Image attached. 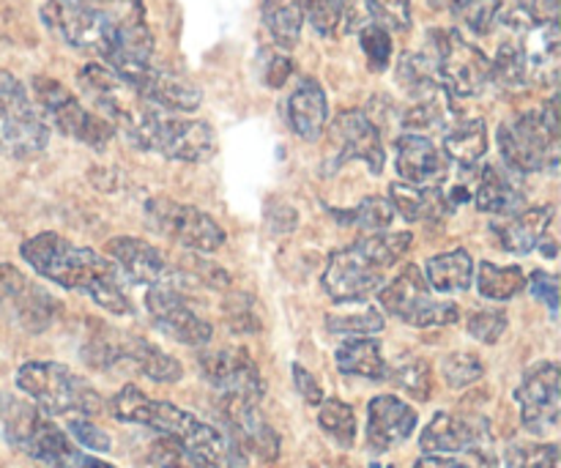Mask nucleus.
Instances as JSON below:
<instances>
[{"mask_svg":"<svg viewBox=\"0 0 561 468\" xmlns=\"http://www.w3.org/2000/svg\"><path fill=\"white\" fill-rule=\"evenodd\" d=\"M44 25L80 53L99 55L118 77L153 64V33L142 0H47Z\"/></svg>","mask_w":561,"mask_h":468,"instance_id":"nucleus-1","label":"nucleus"},{"mask_svg":"<svg viewBox=\"0 0 561 468\" xmlns=\"http://www.w3.org/2000/svg\"><path fill=\"white\" fill-rule=\"evenodd\" d=\"M20 252L25 263H31L33 272L42 274L49 283L66 290H80L115 316L135 312L129 294L124 290V277L115 263H110L99 252L71 244L58 233L33 236L22 244Z\"/></svg>","mask_w":561,"mask_h":468,"instance_id":"nucleus-2","label":"nucleus"},{"mask_svg":"<svg viewBox=\"0 0 561 468\" xmlns=\"http://www.w3.org/2000/svg\"><path fill=\"white\" fill-rule=\"evenodd\" d=\"M110 414L126 425L151 427L159 436L175 438L211 468H244V449L233 442L230 433L197 420L195 414L179 409V406L148 398L131 384L121 389L118 395H113Z\"/></svg>","mask_w":561,"mask_h":468,"instance_id":"nucleus-3","label":"nucleus"},{"mask_svg":"<svg viewBox=\"0 0 561 468\" xmlns=\"http://www.w3.org/2000/svg\"><path fill=\"white\" fill-rule=\"evenodd\" d=\"M411 241H414L411 233H387V230L362 236L359 241L329 258L321 279L323 290L343 305L365 301L367 296L381 290L389 269L409 255Z\"/></svg>","mask_w":561,"mask_h":468,"instance_id":"nucleus-4","label":"nucleus"},{"mask_svg":"<svg viewBox=\"0 0 561 468\" xmlns=\"http://www.w3.org/2000/svg\"><path fill=\"white\" fill-rule=\"evenodd\" d=\"M16 387L47 416H96L104 400L80 373L58 362H27L16 370Z\"/></svg>","mask_w":561,"mask_h":468,"instance_id":"nucleus-5","label":"nucleus"},{"mask_svg":"<svg viewBox=\"0 0 561 468\" xmlns=\"http://www.w3.org/2000/svg\"><path fill=\"white\" fill-rule=\"evenodd\" d=\"M0 436L27 458L49 468H80L82 455L71 438L27 400L0 395Z\"/></svg>","mask_w":561,"mask_h":468,"instance_id":"nucleus-6","label":"nucleus"},{"mask_svg":"<svg viewBox=\"0 0 561 468\" xmlns=\"http://www.w3.org/2000/svg\"><path fill=\"white\" fill-rule=\"evenodd\" d=\"M502 157L515 173H542L559 168L561 126L557 99L542 107L520 113L499 129Z\"/></svg>","mask_w":561,"mask_h":468,"instance_id":"nucleus-7","label":"nucleus"},{"mask_svg":"<svg viewBox=\"0 0 561 468\" xmlns=\"http://www.w3.org/2000/svg\"><path fill=\"white\" fill-rule=\"evenodd\" d=\"M131 142L142 151H153L159 157L175 159V162H206L217 151V137L206 121L184 118V115L157 107V104L148 110L146 121L135 132Z\"/></svg>","mask_w":561,"mask_h":468,"instance_id":"nucleus-8","label":"nucleus"},{"mask_svg":"<svg viewBox=\"0 0 561 468\" xmlns=\"http://www.w3.org/2000/svg\"><path fill=\"white\" fill-rule=\"evenodd\" d=\"M49 142V124L25 85L0 69V153L9 159H31Z\"/></svg>","mask_w":561,"mask_h":468,"instance_id":"nucleus-9","label":"nucleus"},{"mask_svg":"<svg viewBox=\"0 0 561 468\" xmlns=\"http://www.w3.org/2000/svg\"><path fill=\"white\" fill-rule=\"evenodd\" d=\"M85 359L93 367H104V370L140 373L157 384H175L184 376V367L175 356L164 354L159 345L148 343V340L129 338V334L121 338L115 332H99L88 343Z\"/></svg>","mask_w":561,"mask_h":468,"instance_id":"nucleus-10","label":"nucleus"},{"mask_svg":"<svg viewBox=\"0 0 561 468\" xmlns=\"http://www.w3.org/2000/svg\"><path fill=\"white\" fill-rule=\"evenodd\" d=\"M378 301L389 316L416 329L449 327L460 318V307L449 299H438L416 266H405L392 283L383 285Z\"/></svg>","mask_w":561,"mask_h":468,"instance_id":"nucleus-11","label":"nucleus"},{"mask_svg":"<svg viewBox=\"0 0 561 468\" xmlns=\"http://www.w3.org/2000/svg\"><path fill=\"white\" fill-rule=\"evenodd\" d=\"M80 91L85 93L88 102L96 107V115H102L113 129H121L126 137H135L140 124L146 121L151 102L140 96L126 80H121L110 66L88 64L77 75Z\"/></svg>","mask_w":561,"mask_h":468,"instance_id":"nucleus-12","label":"nucleus"},{"mask_svg":"<svg viewBox=\"0 0 561 468\" xmlns=\"http://www.w3.org/2000/svg\"><path fill=\"white\" fill-rule=\"evenodd\" d=\"M427 38H431L438 82L449 96H477L491 82L488 55L466 42L458 31H433Z\"/></svg>","mask_w":561,"mask_h":468,"instance_id":"nucleus-13","label":"nucleus"},{"mask_svg":"<svg viewBox=\"0 0 561 468\" xmlns=\"http://www.w3.org/2000/svg\"><path fill=\"white\" fill-rule=\"evenodd\" d=\"M33 91H36V104L42 107L38 113L44 115V121L58 126L66 137H71L77 142H85L91 148H104L113 140V126L102 115L88 110L66 85L49 80V77H36L33 80Z\"/></svg>","mask_w":561,"mask_h":468,"instance_id":"nucleus-14","label":"nucleus"},{"mask_svg":"<svg viewBox=\"0 0 561 468\" xmlns=\"http://www.w3.org/2000/svg\"><path fill=\"white\" fill-rule=\"evenodd\" d=\"M148 228L192 252H217L225 244V230L211 214L170 197H151L146 203Z\"/></svg>","mask_w":561,"mask_h":468,"instance_id":"nucleus-15","label":"nucleus"},{"mask_svg":"<svg viewBox=\"0 0 561 468\" xmlns=\"http://www.w3.org/2000/svg\"><path fill=\"white\" fill-rule=\"evenodd\" d=\"M515 403L520 406V422L529 433L546 436L557 431L561 416V373L557 362L529 367L515 389Z\"/></svg>","mask_w":561,"mask_h":468,"instance_id":"nucleus-16","label":"nucleus"},{"mask_svg":"<svg viewBox=\"0 0 561 468\" xmlns=\"http://www.w3.org/2000/svg\"><path fill=\"white\" fill-rule=\"evenodd\" d=\"M146 310L153 327L181 345H206L214 329L206 318L197 316L175 285H153L146 290Z\"/></svg>","mask_w":561,"mask_h":468,"instance_id":"nucleus-17","label":"nucleus"},{"mask_svg":"<svg viewBox=\"0 0 561 468\" xmlns=\"http://www.w3.org/2000/svg\"><path fill=\"white\" fill-rule=\"evenodd\" d=\"M203 378L217 389L222 398H241L261 403L263 378L255 359L244 349L206 351L201 356Z\"/></svg>","mask_w":561,"mask_h":468,"instance_id":"nucleus-18","label":"nucleus"},{"mask_svg":"<svg viewBox=\"0 0 561 468\" xmlns=\"http://www.w3.org/2000/svg\"><path fill=\"white\" fill-rule=\"evenodd\" d=\"M329 140H332L340 162L359 159L370 168L373 175H381L387 151H383L381 132L373 124L370 115L362 110H343L329 126Z\"/></svg>","mask_w":561,"mask_h":468,"instance_id":"nucleus-19","label":"nucleus"},{"mask_svg":"<svg viewBox=\"0 0 561 468\" xmlns=\"http://www.w3.org/2000/svg\"><path fill=\"white\" fill-rule=\"evenodd\" d=\"M121 80L129 82L146 102L157 104V107L168 110V113H192L203 102V93L195 82L175 75V71L162 69L157 64H148L146 69L135 71L129 77H121Z\"/></svg>","mask_w":561,"mask_h":468,"instance_id":"nucleus-20","label":"nucleus"},{"mask_svg":"<svg viewBox=\"0 0 561 468\" xmlns=\"http://www.w3.org/2000/svg\"><path fill=\"white\" fill-rule=\"evenodd\" d=\"M416 425H420V416L405 400L394 398V395H378L367 406V447L376 455L389 453L409 442Z\"/></svg>","mask_w":561,"mask_h":468,"instance_id":"nucleus-21","label":"nucleus"},{"mask_svg":"<svg viewBox=\"0 0 561 468\" xmlns=\"http://www.w3.org/2000/svg\"><path fill=\"white\" fill-rule=\"evenodd\" d=\"M0 305L9 307L27 332H44L53 323L58 307L47 290L36 288L25 274L5 263H0Z\"/></svg>","mask_w":561,"mask_h":468,"instance_id":"nucleus-22","label":"nucleus"},{"mask_svg":"<svg viewBox=\"0 0 561 468\" xmlns=\"http://www.w3.org/2000/svg\"><path fill=\"white\" fill-rule=\"evenodd\" d=\"M488 442V425L482 420H466V416L438 411L431 425L422 431L420 447L425 455H482V444Z\"/></svg>","mask_w":561,"mask_h":468,"instance_id":"nucleus-23","label":"nucleus"},{"mask_svg":"<svg viewBox=\"0 0 561 468\" xmlns=\"http://www.w3.org/2000/svg\"><path fill=\"white\" fill-rule=\"evenodd\" d=\"M107 252L113 255L121 277L135 285L153 288V285H168L173 277V266L164 252L135 236H115L107 241Z\"/></svg>","mask_w":561,"mask_h":468,"instance_id":"nucleus-24","label":"nucleus"},{"mask_svg":"<svg viewBox=\"0 0 561 468\" xmlns=\"http://www.w3.org/2000/svg\"><path fill=\"white\" fill-rule=\"evenodd\" d=\"M222 416L230 427V436L241 449L261 455L263 460H274L279 455V436L257 403L241 398H222Z\"/></svg>","mask_w":561,"mask_h":468,"instance_id":"nucleus-25","label":"nucleus"},{"mask_svg":"<svg viewBox=\"0 0 561 468\" xmlns=\"http://www.w3.org/2000/svg\"><path fill=\"white\" fill-rule=\"evenodd\" d=\"M398 173L411 186H442L449 175V162L436 142L425 135L405 132L398 140Z\"/></svg>","mask_w":561,"mask_h":468,"instance_id":"nucleus-26","label":"nucleus"},{"mask_svg":"<svg viewBox=\"0 0 561 468\" xmlns=\"http://www.w3.org/2000/svg\"><path fill=\"white\" fill-rule=\"evenodd\" d=\"M553 208L540 206V208H524L520 214L502 219V222H493L491 230L496 233L502 250L513 252V255H529L537 247L546 244L548 228H551Z\"/></svg>","mask_w":561,"mask_h":468,"instance_id":"nucleus-27","label":"nucleus"},{"mask_svg":"<svg viewBox=\"0 0 561 468\" xmlns=\"http://www.w3.org/2000/svg\"><path fill=\"white\" fill-rule=\"evenodd\" d=\"M288 121L290 129L301 140L312 142L323 135L329 121V102L321 82L312 80V77H301L299 85L294 88V93L288 99Z\"/></svg>","mask_w":561,"mask_h":468,"instance_id":"nucleus-28","label":"nucleus"},{"mask_svg":"<svg viewBox=\"0 0 561 468\" xmlns=\"http://www.w3.org/2000/svg\"><path fill=\"white\" fill-rule=\"evenodd\" d=\"M471 203L480 212L496 214V217H513V214H520L526 208V197L518 190V184L504 170L493 168V164H485L477 173L474 201Z\"/></svg>","mask_w":561,"mask_h":468,"instance_id":"nucleus-29","label":"nucleus"},{"mask_svg":"<svg viewBox=\"0 0 561 468\" xmlns=\"http://www.w3.org/2000/svg\"><path fill=\"white\" fill-rule=\"evenodd\" d=\"M387 201L392 212H398L405 222H431V219H442L449 214V206L438 186L392 184Z\"/></svg>","mask_w":561,"mask_h":468,"instance_id":"nucleus-30","label":"nucleus"},{"mask_svg":"<svg viewBox=\"0 0 561 468\" xmlns=\"http://www.w3.org/2000/svg\"><path fill=\"white\" fill-rule=\"evenodd\" d=\"M488 153V126L482 118L453 121L444 132V157L458 168H477Z\"/></svg>","mask_w":561,"mask_h":468,"instance_id":"nucleus-31","label":"nucleus"},{"mask_svg":"<svg viewBox=\"0 0 561 468\" xmlns=\"http://www.w3.org/2000/svg\"><path fill=\"white\" fill-rule=\"evenodd\" d=\"M334 362H337L340 373L354 378H367V381H387L389 370H392L387 359H383L381 343L373 338L345 340L337 349V354H334Z\"/></svg>","mask_w":561,"mask_h":468,"instance_id":"nucleus-32","label":"nucleus"},{"mask_svg":"<svg viewBox=\"0 0 561 468\" xmlns=\"http://www.w3.org/2000/svg\"><path fill=\"white\" fill-rule=\"evenodd\" d=\"M474 279V261L466 250L444 252L425 263V283L436 294H463Z\"/></svg>","mask_w":561,"mask_h":468,"instance_id":"nucleus-33","label":"nucleus"},{"mask_svg":"<svg viewBox=\"0 0 561 468\" xmlns=\"http://www.w3.org/2000/svg\"><path fill=\"white\" fill-rule=\"evenodd\" d=\"M263 22L279 47L290 49L305 25V0H263Z\"/></svg>","mask_w":561,"mask_h":468,"instance_id":"nucleus-34","label":"nucleus"},{"mask_svg":"<svg viewBox=\"0 0 561 468\" xmlns=\"http://www.w3.org/2000/svg\"><path fill=\"white\" fill-rule=\"evenodd\" d=\"M526 288V274L520 266H496L482 261L477 269V290L488 301H510Z\"/></svg>","mask_w":561,"mask_h":468,"instance_id":"nucleus-35","label":"nucleus"},{"mask_svg":"<svg viewBox=\"0 0 561 468\" xmlns=\"http://www.w3.org/2000/svg\"><path fill=\"white\" fill-rule=\"evenodd\" d=\"M334 217H337L340 225H345V228H356V230H365L367 236L370 233H383V230L392 225V206H389L387 197H365V201L359 203V206L354 208H345V212H332Z\"/></svg>","mask_w":561,"mask_h":468,"instance_id":"nucleus-36","label":"nucleus"},{"mask_svg":"<svg viewBox=\"0 0 561 468\" xmlns=\"http://www.w3.org/2000/svg\"><path fill=\"white\" fill-rule=\"evenodd\" d=\"M318 425L337 447L351 449L356 444V414L337 398H323L318 406Z\"/></svg>","mask_w":561,"mask_h":468,"instance_id":"nucleus-37","label":"nucleus"},{"mask_svg":"<svg viewBox=\"0 0 561 468\" xmlns=\"http://www.w3.org/2000/svg\"><path fill=\"white\" fill-rule=\"evenodd\" d=\"M327 329L337 338H373L383 329V312L376 307H362L354 312H332L327 316Z\"/></svg>","mask_w":561,"mask_h":468,"instance_id":"nucleus-38","label":"nucleus"},{"mask_svg":"<svg viewBox=\"0 0 561 468\" xmlns=\"http://www.w3.org/2000/svg\"><path fill=\"white\" fill-rule=\"evenodd\" d=\"M389 378H392L403 392H409L411 398L416 400H427L433 392L431 365L422 359H403L394 370H389Z\"/></svg>","mask_w":561,"mask_h":468,"instance_id":"nucleus-39","label":"nucleus"},{"mask_svg":"<svg viewBox=\"0 0 561 468\" xmlns=\"http://www.w3.org/2000/svg\"><path fill=\"white\" fill-rule=\"evenodd\" d=\"M485 373L480 356L469 354V351H458V354H449L442 359V376L447 381L449 389H466L471 384H477Z\"/></svg>","mask_w":561,"mask_h":468,"instance_id":"nucleus-40","label":"nucleus"},{"mask_svg":"<svg viewBox=\"0 0 561 468\" xmlns=\"http://www.w3.org/2000/svg\"><path fill=\"white\" fill-rule=\"evenodd\" d=\"M453 14H458V20L471 33L488 36L491 31H496L499 14H502V0H463Z\"/></svg>","mask_w":561,"mask_h":468,"instance_id":"nucleus-41","label":"nucleus"},{"mask_svg":"<svg viewBox=\"0 0 561 468\" xmlns=\"http://www.w3.org/2000/svg\"><path fill=\"white\" fill-rule=\"evenodd\" d=\"M504 468H559L557 444H510Z\"/></svg>","mask_w":561,"mask_h":468,"instance_id":"nucleus-42","label":"nucleus"},{"mask_svg":"<svg viewBox=\"0 0 561 468\" xmlns=\"http://www.w3.org/2000/svg\"><path fill=\"white\" fill-rule=\"evenodd\" d=\"M359 42L370 69L387 71L389 60H392V36H389V31H383V27L376 25V22H367V25L359 31Z\"/></svg>","mask_w":561,"mask_h":468,"instance_id":"nucleus-43","label":"nucleus"},{"mask_svg":"<svg viewBox=\"0 0 561 468\" xmlns=\"http://www.w3.org/2000/svg\"><path fill=\"white\" fill-rule=\"evenodd\" d=\"M151 460L157 468H211L208 464H203L195 453H190L184 444L168 436H159L151 444Z\"/></svg>","mask_w":561,"mask_h":468,"instance_id":"nucleus-44","label":"nucleus"},{"mask_svg":"<svg viewBox=\"0 0 561 468\" xmlns=\"http://www.w3.org/2000/svg\"><path fill=\"white\" fill-rule=\"evenodd\" d=\"M370 22L383 31H411V0H370Z\"/></svg>","mask_w":561,"mask_h":468,"instance_id":"nucleus-45","label":"nucleus"},{"mask_svg":"<svg viewBox=\"0 0 561 468\" xmlns=\"http://www.w3.org/2000/svg\"><path fill=\"white\" fill-rule=\"evenodd\" d=\"M340 16H343L340 0H305V20H310V25L321 36L340 33Z\"/></svg>","mask_w":561,"mask_h":468,"instance_id":"nucleus-46","label":"nucleus"},{"mask_svg":"<svg viewBox=\"0 0 561 468\" xmlns=\"http://www.w3.org/2000/svg\"><path fill=\"white\" fill-rule=\"evenodd\" d=\"M469 334L474 340H480V343L485 345H493L502 340V334L507 332V316H504L502 310H485V312H474V316L469 318Z\"/></svg>","mask_w":561,"mask_h":468,"instance_id":"nucleus-47","label":"nucleus"},{"mask_svg":"<svg viewBox=\"0 0 561 468\" xmlns=\"http://www.w3.org/2000/svg\"><path fill=\"white\" fill-rule=\"evenodd\" d=\"M69 433L80 447L93 449V453H110V447H113L107 433H104L99 425H93L91 420H85V416H75V420H69Z\"/></svg>","mask_w":561,"mask_h":468,"instance_id":"nucleus-48","label":"nucleus"},{"mask_svg":"<svg viewBox=\"0 0 561 468\" xmlns=\"http://www.w3.org/2000/svg\"><path fill=\"white\" fill-rule=\"evenodd\" d=\"M526 285H529L531 294H535L537 299L546 301L548 310H551V312L559 310V277H557V274L535 272Z\"/></svg>","mask_w":561,"mask_h":468,"instance_id":"nucleus-49","label":"nucleus"},{"mask_svg":"<svg viewBox=\"0 0 561 468\" xmlns=\"http://www.w3.org/2000/svg\"><path fill=\"white\" fill-rule=\"evenodd\" d=\"M290 75H294V64H290L288 55L283 53L268 55L266 66H263V80H266L268 88H283Z\"/></svg>","mask_w":561,"mask_h":468,"instance_id":"nucleus-50","label":"nucleus"},{"mask_svg":"<svg viewBox=\"0 0 561 468\" xmlns=\"http://www.w3.org/2000/svg\"><path fill=\"white\" fill-rule=\"evenodd\" d=\"M294 384H296V392H299L301 398H305V403L321 406V400H323L321 384H318L316 376H312V373L307 370V367H301L299 362H296V365H294Z\"/></svg>","mask_w":561,"mask_h":468,"instance_id":"nucleus-51","label":"nucleus"},{"mask_svg":"<svg viewBox=\"0 0 561 468\" xmlns=\"http://www.w3.org/2000/svg\"><path fill=\"white\" fill-rule=\"evenodd\" d=\"M414 468H471V466L460 464V460H453V458H442V455H425V458L416 460Z\"/></svg>","mask_w":561,"mask_h":468,"instance_id":"nucleus-52","label":"nucleus"},{"mask_svg":"<svg viewBox=\"0 0 561 468\" xmlns=\"http://www.w3.org/2000/svg\"><path fill=\"white\" fill-rule=\"evenodd\" d=\"M535 3V11L531 14L537 20H557V9H559V0H531Z\"/></svg>","mask_w":561,"mask_h":468,"instance_id":"nucleus-53","label":"nucleus"},{"mask_svg":"<svg viewBox=\"0 0 561 468\" xmlns=\"http://www.w3.org/2000/svg\"><path fill=\"white\" fill-rule=\"evenodd\" d=\"M80 468H115V466L107 464V460H102V458H88V455H82Z\"/></svg>","mask_w":561,"mask_h":468,"instance_id":"nucleus-54","label":"nucleus"},{"mask_svg":"<svg viewBox=\"0 0 561 468\" xmlns=\"http://www.w3.org/2000/svg\"><path fill=\"white\" fill-rule=\"evenodd\" d=\"M460 3H463V0H433V5H438V9H449V11L458 9Z\"/></svg>","mask_w":561,"mask_h":468,"instance_id":"nucleus-55","label":"nucleus"}]
</instances>
